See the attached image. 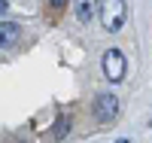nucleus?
I'll list each match as a JSON object with an SVG mask.
<instances>
[{
  "instance_id": "1",
  "label": "nucleus",
  "mask_w": 152,
  "mask_h": 143,
  "mask_svg": "<svg viewBox=\"0 0 152 143\" xmlns=\"http://www.w3.org/2000/svg\"><path fill=\"white\" fill-rule=\"evenodd\" d=\"M97 9H100L104 31L119 34L125 28V21H128V3H125V0H97Z\"/></svg>"
},
{
  "instance_id": "2",
  "label": "nucleus",
  "mask_w": 152,
  "mask_h": 143,
  "mask_svg": "<svg viewBox=\"0 0 152 143\" xmlns=\"http://www.w3.org/2000/svg\"><path fill=\"white\" fill-rule=\"evenodd\" d=\"M91 113H94V119L100 125H113L119 119V98L113 95V92H100L91 103Z\"/></svg>"
},
{
  "instance_id": "3",
  "label": "nucleus",
  "mask_w": 152,
  "mask_h": 143,
  "mask_svg": "<svg viewBox=\"0 0 152 143\" xmlns=\"http://www.w3.org/2000/svg\"><path fill=\"white\" fill-rule=\"evenodd\" d=\"M125 70H128L125 52L122 49H107V55H104V76L110 82H122L125 79Z\"/></svg>"
},
{
  "instance_id": "4",
  "label": "nucleus",
  "mask_w": 152,
  "mask_h": 143,
  "mask_svg": "<svg viewBox=\"0 0 152 143\" xmlns=\"http://www.w3.org/2000/svg\"><path fill=\"white\" fill-rule=\"evenodd\" d=\"M18 37H21V28H18L15 21H0V46H3V49L15 46Z\"/></svg>"
},
{
  "instance_id": "5",
  "label": "nucleus",
  "mask_w": 152,
  "mask_h": 143,
  "mask_svg": "<svg viewBox=\"0 0 152 143\" xmlns=\"http://www.w3.org/2000/svg\"><path fill=\"white\" fill-rule=\"evenodd\" d=\"M94 12H97V0H76V18L79 21H91L94 18Z\"/></svg>"
},
{
  "instance_id": "6",
  "label": "nucleus",
  "mask_w": 152,
  "mask_h": 143,
  "mask_svg": "<svg viewBox=\"0 0 152 143\" xmlns=\"http://www.w3.org/2000/svg\"><path fill=\"white\" fill-rule=\"evenodd\" d=\"M67 131H70V116H58V122L52 128V143H61L67 137Z\"/></svg>"
},
{
  "instance_id": "7",
  "label": "nucleus",
  "mask_w": 152,
  "mask_h": 143,
  "mask_svg": "<svg viewBox=\"0 0 152 143\" xmlns=\"http://www.w3.org/2000/svg\"><path fill=\"white\" fill-rule=\"evenodd\" d=\"M49 6H52L55 12H61V9H64V6H67V0H49Z\"/></svg>"
},
{
  "instance_id": "8",
  "label": "nucleus",
  "mask_w": 152,
  "mask_h": 143,
  "mask_svg": "<svg viewBox=\"0 0 152 143\" xmlns=\"http://www.w3.org/2000/svg\"><path fill=\"white\" fill-rule=\"evenodd\" d=\"M3 12H6V0H0V15H3Z\"/></svg>"
},
{
  "instance_id": "9",
  "label": "nucleus",
  "mask_w": 152,
  "mask_h": 143,
  "mask_svg": "<svg viewBox=\"0 0 152 143\" xmlns=\"http://www.w3.org/2000/svg\"><path fill=\"white\" fill-rule=\"evenodd\" d=\"M116 143H131V140H125V137H122V140H116Z\"/></svg>"
}]
</instances>
